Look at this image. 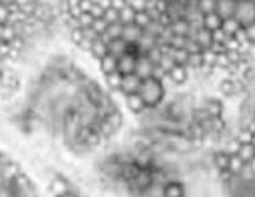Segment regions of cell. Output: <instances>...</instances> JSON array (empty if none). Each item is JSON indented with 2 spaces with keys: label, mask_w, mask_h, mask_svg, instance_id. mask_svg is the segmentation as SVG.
<instances>
[{
  "label": "cell",
  "mask_w": 255,
  "mask_h": 197,
  "mask_svg": "<svg viewBox=\"0 0 255 197\" xmlns=\"http://www.w3.org/2000/svg\"><path fill=\"white\" fill-rule=\"evenodd\" d=\"M137 94L143 98V101H145L147 107H159L163 103L165 96H167V90H165V86H163L161 80H157V78H145L141 82V88H139Z\"/></svg>",
  "instance_id": "1"
},
{
  "label": "cell",
  "mask_w": 255,
  "mask_h": 197,
  "mask_svg": "<svg viewBox=\"0 0 255 197\" xmlns=\"http://www.w3.org/2000/svg\"><path fill=\"white\" fill-rule=\"evenodd\" d=\"M243 28L255 24V2L253 0H237V10L233 16Z\"/></svg>",
  "instance_id": "2"
},
{
  "label": "cell",
  "mask_w": 255,
  "mask_h": 197,
  "mask_svg": "<svg viewBox=\"0 0 255 197\" xmlns=\"http://www.w3.org/2000/svg\"><path fill=\"white\" fill-rule=\"evenodd\" d=\"M48 189L52 191V197H62L64 193L72 191V183L68 181V177H66V175L56 173V175H52V177H50V181H48Z\"/></svg>",
  "instance_id": "3"
},
{
  "label": "cell",
  "mask_w": 255,
  "mask_h": 197,
  "mask_svg": "<svg viewBox=\"0 0 255 197\" xmlns=\"http://www.w3.org/2000/svg\"><path fill=\"white\" fill-rule=\"evenodd\" d=\"M135 66H137V50H129L128 54L118 58V72L124 76L135 74Z\"/></svg>",
  "instance_id": "4"
},
{
  "label": "cell",
  "mask_w": 255,
  "mask_h": 197,
  "mask_svg": "<svg viewBox=\"0 0 255 197\" xmlns=\"http://www.w3.org/2000/svg\"><path fill=\"white\" fill-rule=\"evenodd\" d=\"M155 68H157V64H153V62L149 60V56H147V54H137L135 74H137L141 80H145V78H153Z\"/></svg>",
  "instance_id": "5"
},
{
  "label": "cell",
  "mask_w": 255,
  "mask_h": 197,
  "mask_svg": "<svg viewBox=\"0 0 255 197\" xmlns=\"http://www.w3.org/2000/svg\"><path fill=\"white\" fill-rule=\"evenodd\" d=\"M189 38H193V40L199 44V48H201V50H209V48L215 44V40H213V32H211V30H207V28L191 30Z\"/></svg>",
  "instance_id": "6"
},
{
  "label": "cell",
  "mask_w": 255,
  "mask_h": 197,
  "mask_svg": "<svg viewBox=\"0 0 255 197\" xmlns=\"http://www.w3.org/2000/svg\"><path fill=\"white\" fill-rule=\"evenodd\" d=\"M124 103H126L128 111H131L133 115H141V113L147 109V105H145V101H143V98H141L139 94L124 96Z\"/></svg>",
  "instance_id": "7"
},
{
  "label": "cell",
  "mask_w": 255,
  "mask_h": 197,
  "mask_svg": "<svg viewBox=\"0 0 255 197\" xmlns=\"http://www.w3.org/2000/svg\"><path fill=\"white\" fill-rule=\"evenodd\" d=\"M141 82H143V80H141L137 74H128V76H124V80H122V88H120V92H122L124 96L137 94L139 88H141Z\"/></svg>",
  "instance_id": "8"
},
{
  "label": "cell",
  "mask_w": 255,
  "mask_h": 197,
  "mask_svg": "<svg viewBox=\"0 0 255 197\" xmlns=\"http://www.w3.org/2000/svg\"><path fill=\"white\" fill-rule=\"evenodd\" d=\"M185 195H187V189H185V185L179 179L167 181L161 187V197H185Z\"/></svg>",
  "instance_id": "9"
},
{
  "label": "cell",
  "mask_w": 255,
  "mask_h": 197,
  "mask_svg": "<svg viewBox=\"0 0 255 197\" xmlns=\"http://www.w3.org/2000/svg\"><path fill=\"white\" fill-rule=\"evenodd\" d=\"M129 50H137V48L131 46V44H128L124 38H118V40L108 42V54H112V56H116V58H122V56L128 54Z\"/></svg>",
  "instance_id": "10"
},
{
  "label": "cell",
  "mask_w": 255,
  "mask_h": 197,
  "mask_svg": "<svg viewBox=\"0 0 255 197\" xmlns=\"http://www.w3.org/2000/svg\"><path fill=\"white\" fill-rule=\"evenodd\" d=\"M141 36H143V28H139L137 24H126V26H124L122 38H124L128 44L137 46V42L141 40Z\"/></svg>",
  "instance_id": "11"
},
{
  "label": "cell",
  "mask_w": 255,
  "mask_h": 197,
  "mask_svg": "<svg viewBox=\"0 0 255 197\" xmlns=\"http://www.w3.org/2000/svg\"><path fill=\"white\" fill-rule=\"evenodd\" d=\"M167 76H169V80H171L175 86H181V84H185L187 78H189V68L183 66V64H175V66L169 70Z\"/></svg>",
  "instance_id": "12"
},
{
  "label": "cell",
  "mask_w": 255,
  "mask_h": 197,
  "mask_svg": "<svg viewBox=\"0 0 255 197\" xmlns=\"http://www.w3.org/2000/svg\"><path fill=\"white\" fill-rule=\"evenodd\" d=\"M235 10H237V0H217V14L227 20V18H233L235 16Z\"/></svg>",
  "instance_id": "13"
},
{
  "label": "cell",
  "mask_w": 255,
  "mask_h": 197,
  "mask_svg": "<svg viewBox=\"0 0 255 197\" xmlns=\"http://www.w3.org/2000/svg\"><path fill=\"white\" fill-rule=\"evenodd\" d=\"M100 64V72L104 74V76H108V74H112V72H118V58L116 56H112V54H106L102 60H98Z\"/></svg>",
  "instance_id": "14"
},
{
  "label": "cell",
  "mask_w": 255,
  "mask_h": 197,
  "mask_svg": "<svg viewBox=\"0 0 255 197\" xmlns=\"http://www.w3.org/2000/svg\"><path fill=\"white\" fill-rule=\"evenodd\" d=\"M122 32H124V24H122V22H116V24H110V26H108V30H106L100 38L108 44V42H112V40L122 38Z\"/></svg>",
  "instance_id": "15"
},
{
  "label": "cell",
  "mask_w": 255,
  "mask_h": 197,
  "mask_svg": "<svg viewBox=\"0 0 255 197\" xmlns=\"http://www.w3.org/2000/svg\"><path fill=\"white\" fill-rule=\"evenodd\" d=\"M199 109H203L209 117H221V111H223L221 103L215 101V99H205V101L199 105Z\"/></svg>",
  "instance_id": "16"
},
{
  "label": "cell",
  "mask_w": 255,
  "mask_h": 197,
  "mask_svg": "<svg viewBox=\"0 0 255 197\" xmlns=\"http://www.w3.org/2000/svg\"><path fill=\"white\" fill-rule=\"evenodd\" d=\"M135 14H137V8L133 2H129L126 8L120 10V22L126 26V24H133L135 22Z\"/></svg>",
  "instance_id": "17"
},
{
  "label": "cell",
  "mask_w": 255,
  "mask_h": 197,
  "mask_svg": "<svg viewBox=\"0 0 255 197\" xmlns=\"http://www.w3.org/2000/svg\"><path fill=\"white\" fill-rule=\"evenodd\" d=\"M221 26H223V18H221L217 12H211V14H205V16H203V28L215 32V30H219Z\"/></svg>",
  "instance_id": "18"
},
{
  "label": "cell",
  "mask_w": 255,
  "mask_h": 197,
  "mask_svg": "<svg viewBox=\"0 0 255 197\" xmlns=\"http://www.w3.org/2000/svg\"><path fill=\"white\" fill-rule=\"evenodd\" d=\"M169 30H171L175 36H189V34H191V24H189L185 18H181V20L171 22V24H169Z\"/></svg>",
  "instance_id": "19"
},
{
  "label": "cell",
  "mask_w": 255,
  "mask_h": 197,
  "mask_svg": "<svg viewBox=\"0 0 255 197\" xmlns=\"http://www.w3.org/2000/svg\"><path fill=\"white\" fill-rule=\"evenodd\" d=\"M213 165H215V169H219V171H229V153H227L225 149L215 151V153H213Z\"/></svg>",
  "instance_id": "20"
},
{
  "label": "cell",
  "mask_w": 255,
  "mask_h": 197,
  "mask_svg": "<svg viewBox=\"0 0 255 197\" xmlns=\"http://www.w3.org/2000/svg\"><path fill=\"white\" fill-rule=\"evenodd\" d=\"M245 165H247V163H245L237 153H229V171H231L233 175H237V177H239V175L243 173Z\"/></svg>",
  "instance_id": "21"
},
{
  "label": "cell",
  "mask_w": 255,
  "mask_h": 197,
  "mask_svg": "<svg viewBox=\"0 0 255 197\" xmlns=\"http://www.w3.org/2000/svg\"><path fill=\"white\" fill-rule=\"evenodd\" d=\"M237 155H239V157H241L245 163H249L251 159H255V143H251V141L241 143V145H239Z\"/></svg>",
  "instance_id": "22"
},
{
  "label": "cell",
  "mask_w": 255,
  "mask_h": 197,
  "mask_svg": "<svg viewBox=\"0 0 255 197\" xmlns=\"http://www.w3.org/2000/svg\"><path fill=\"white\" fill-rule=\"evenodd\" d=\"M90 54H92L96 60H102V58L108 54V44H106L102 38L94 40V42H92V48H90Z\"/></svg>",
  "instance_id": "23"
},
{
  "label": "cell",
  "mask_w": 255,
  "mask_h": 197,
  "mask_svg": "<svg viewBox=\"0 0 255 197\" xmlns=\"http://www.w3.org/2000/svg\"><path fill=\"white\" fill-rule=\"evenodd\" d=\"M104 78H106V86H108L112 92H120L124 74H120V72H112V74H108V76H104Z\"/></svg>",
  "instance_id": "24"
},
{
  "label": "cell",
  "mask_w": 255,
  "mask_h": 197,
  "mask_svg": "<svg viewBox=\"0 0 255 197\" xmlns=\"http://www.w3.org/2000/svg\"><path fill=\"white\" fill-rule=\"evenodd\" d=\"M151 22H153L151 14H149L145 8H137V14H135V22H133V24H137L139 28H143V30H145Z\"/></svg>",
  "instance_id": "25"
},
{
  "label": "cell",
  "mask_w": 255,
  "mask_h": 197,
  "mask_svg": "<svg viewBox=\"0 0 255 197\" xmlns=\"http://www.w3.org/2000/svg\"><path fill=\"white\" fill-rule=\"evenodd\" d=\"M243 26L235 20V18H227V20H223V26H221V30L227 34V36H235V32H239Z\"/></svg>",
  "instance_id": "26"
},
{
  "label": "cell",
  "mask_w": 255,
  "mask_h": 197,
  "mask_svg": "<svg viewBox=\"0 0 255 197\" xmlns=\"http://www.w3.org/2000/svg\"><path fill=\"white\" fill-rule=\"evenodd\" d=\"M197 8L199 12L205 16V14H211L217 10V0H197Z\"/></svg>",
  "instance_id": "27"
},
{
  "label": "cell",
  "mask_w": 255,
  "mask_h": 197,
  "mask_svg": "<svg viewBox=\"0 0 255 197\" xmlns=\"http://www.w3.org/2000/svg\"><path fill=\"white\" fill-rule=\"evenodd\" d=\"M10 18H12V6L0 2V26L10 24Z\"/></svg>",
  "instance_id": "28"
},
{
  "label": "cell",
  "mask_w": 255,
  "mask_h": 197,
  "mask_svg": "<svg viewBox=\"0 0 255 197\" xmlns=\"http://www.w3.org/2000/svg\"><path fill=\"white\" fill-rule=\"evenodd\" d=\"M108 24H116V22H120V10H116V8H108L106 12H104V16H102Z\"/></svg>",
  "instance_id": "29"
},
{
  "label": "cell",
  "mask_w": 255,
  "mask_h": 197,
  "mask_svg": "<svg viewBox=\"0 0 255 197\" xmlns=\"http://www.w3.org/2000/svg\"><path fill=\"white\" fill-rule=\"evenodd\" d=\"M108 26H110V24H108L104 18H96V20H94V24H92V30H94V32H98V34L102 36V34L108 30Z\"/></svg>",
  "instance_id": "30"
},
{
  "label": "cell",
  "mask_w": 255,
  "mask_h": 197,
  "mask_svg": "<svg viewBox=\"0 0 255 197\" xmlns=\"http://www.w3.org/2000/svg\"><path fill=\"white\" fill-rule=\"evenodd\" d=\"M245 32H247V40H249V44H251V46H255V24L247 26V28H245Z\"/></svg>",
  "instance_id": "31"
},
{
  "label": "cell",
  "mask_w": 255,
  "mask_h": 197,
  "mask_svg": "<svg viewBox=\"0 0 255 197\" xmlns=\"http://www.w3.org/2000/svg\"><path fill=\"white\" fill-rule=\"evenodd\" d=\"M62 197H80V195H78V193H76V191L72 189V191H68V193H64Z\"/></svg>",
  "instance_id": "32"
},
{
  "label": "cell",
  "mask_w": 255,
  "mask_h": 197,
  "mask_svg": "<svg viewBox=\"0 0 255 197\" xmlns=\"http://www.w3.org/2000/svg\"><path fill=\"white\" fill-rule=\"evenodd\" d=\"M247 165H249V169H251V171H253V173H255V159H251V161H249V163H247Z\"/></svg>",
  "instance_id": "33"
},
{
  "label": "cell",
  "mask_w": 255,
  "mask_h": 197,
  "mask_svg": "<svg viewBox=\"0 0 255 197\" xmlns=\"http://www.w3.org/2000/svg\"><path fill=\"white\" fill-rule=\"evenodd\" d=\"M251 125H253L251 129H255V113H253V121H251Z\"/></svg>",
  "instance_id": "34"
},
{
  "label": "cell",
  "mask_w": 255,
  "mask_h": 197,
  "mask_svg": "<svg viewBox=\"0 0 255 197\" xmlns=\"http://www.w3.org/2000/svg\"><path fill=\"white\" fill-rule=\"evenodd\" d=\"M253 2H255V0H253Z\"/></svg>",
  "instance_id": "35"
},
{
  "label": "cell",
  "mask_w": 255,
  "mask_h": 197,
  "mask_svg": "<svg viewBox=\"0 0 255 197\" xmlns=\"http://www.w3.org/2000/svg\"><path fill=\"white\" fill-rule=\"evenodd\" d=\"M0 2H2V0H0Z\"/></svg>",
  "instance_id": "36"
}]
</instances>
